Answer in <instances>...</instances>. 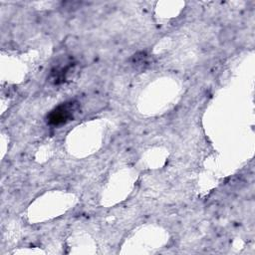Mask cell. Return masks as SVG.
<instances>
[{
  "label": "cell",
  "mask_w": 255,
  "mask_h": 255,
  "mask_svg": "<svg viewBox=\"0 0 255 255\" xmlns=\"http://www.w3.org/2000/svg\"><path fill=\"white\" fill-rule=\"evenodd\" d=\"M78 109V104L74 101L59 105L47 116V123L51 126H60L73 120Z\"/></svg>",
  "instance_id": "6da1fadb"
}]
</instances>
